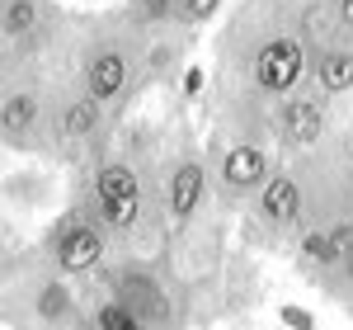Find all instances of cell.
Instances as JSON below:
<instances>
[{
    "label": "cell",
    "mask_w": 353,
    "mask_h": 330,
    "mask_svg": "<svg viewBox=\"0 0 353 330\" xmlns=\"http://www.w3.org/2000/svg\"><path fill=\"white\" fill-rule=\"evenodd\" d=\"M170 14V0H141V19H161Z\"/></svg>",
    "instance_id": "19"
},
{
    "label": "cell",
    "mask_w": 353,
    "mask_h": 330,
    "mask_svg": "<svg viewBox=\"0 0 353 330\" xmlns=\"http://www.w3.org/2000/svg\"><path fill=\"white\" fill-rule=\"evenodd\" d=\"M217 5H221V0H179V14H184L189 24H203V19H208Z\"/></svg>",
    "instance_id": "17"
},
{
    "label": "cell",
    "mask_w": 353,
    "mask_h": 330,
    "mask_svg": "<svg viewBox=\"0 0 353 330\" xmlns=\"http://www.w3.org/2000/svg\"><path fill=\"white\" fill-rule=\"evenodd\" d=\"M203 193H208L203 165H198V161H179V170L170 175V193H165V208H170V217H174V222L193 217V208L203 203Z\"/></svg>",
    "instance_id": "9"
},
{
    "label": "cell",
    "mask_w": 353,
    "mask_h": 330,
    "mask_svg": "<svg viewBox=\"0 0 353 330\" xmlns=\"http://www.w3.org/2000/svg\"><path fill=\"white\" fill-rule=\"evenodd\" d=\"M301 260H306V264H321V269H334V264H339V236H334V226L306 231V236H301Z\"/></svg>",
    "instance_id": "13"
},
{
    "label": "cell",
    "mask_w": 353,
    "mask_h": 330,
    "mask_svg": "<svg viewBox=\"0 0 353 330\" xmlns=\"http://www.w3.org/2000/svg\"><path fill=\"white\" fill-rule=\"evenodd\" d=\"M0 123H5V137H24L28 128L38 123V99L28 95V90H19V95H10L5 99V113H0Z\"/></svg>",
    "instance_id": "12"
},
{
    "label": "cell",
    "mask_w": 353,
    "mask_h": 330,
    "mask_svg": "<svg viewBox=\"0 0 353 330\" xmlns=\"http://www.w3.org/2000/svg\"><path fill=\"white\" fill-rule=\"evenodd\" d=\"M301 184L292 179V175H269V184L259 189V217L273 222V226H292V222L301 217Z\"/></svg>",
    "instance_id": "8"
},
{
    "label": "cell",
    "mask_w": 353,
    "mask_h": 330,
    "mask_svg": "<svg viewBox=\"0 0 353 330\" xmlns=\"http://www.w3.org/2000/svg\"><path fill=\"white\" fill-rule=\"evenodd\" d=\"M113 288H118V298L132 307L146 326H165V321H170V302H165V293L156 288L151 274H141V269H118Z\"/></svg>",
    "instance_id": "6"
},
{
    "label": "cell",
    "mask_w": 353,
    "mask_h": 330,
    "mask_svg": "<svg viewBox=\"0 0 353 330\" xmlns=\"http://www.w3.org/2000/svg\"><path fill=\"white\" fill-rule=\"evenodd\" d=\"M94 321H99L104 330H141V326H146V321H141V316H137V311H132L128 302H123V298H113V302H104Z\"/></svg>",
    "instance_id": "16"
},
{
    "label": "cell",
    "mask_w": 353,
    "mask_h": 330,
    "mask_svg": "<svg viewBox=\"0 0 353 330\" xmlns=\"http://www.w3.org/2000/svg\"><path fill=\"white\" fill-rule=\"evenodd\" d=\"M316 85L325 95H349L353 90V48H330L316 61Z\"/></svg>",
    "instance_id": "10"
},
{
    "label": "cell",
    "mask_w": 353,
    "mask_h": 330,
    "mask_svg": "<svg viewBox=\"0 0 353 330\" xmlns=\"http://www.w3.org/2000/svg\"><path fill=\"white\" fill-rule=\"evenodd\" d=\"M99 260H104V231L94 222H76L57 236V269L81 274V269H94Z\"/></svg>",
    "instance_id": "7"
},
{
    "label": "cell",
    "mask_w": 353,
    "mask_h": 330,
    "mask_svg": "<svg viewBox=\"0 0 353 330\" xmlns=\"http://www.w3.org/2000/svg\"><path fill=\"white\" fill-rule=\"evenodd\" d=\"M99 118H104V104H99L94 95L71 99V104L61 109V137H71V142L94 137V133H99Z\"/></svg>",
    "instance_id": "11"
},
{
    "label": "cell",
    "mask_w": 353,
    "mask_h": 330,
    "mask_svg": "<svg viewBox=\"0 0 353 330\" xmlns=\"http://www.w3.org/2000/svg\"><path fill=\"white\" fill-rule=\"evenodd\" d=\"M38 24V0H5V38H24Z\"/></svg>",
    "instance_id": "15"
},
{
    "label": "cell",
    "mask_w": 353,
    "mask_h": 330,
    "mask_svg": "<svg viewBox=\"0 0 353 330\" xmlns=\"http://www.w3.org/2000/svg\"><path fill=\"white\" fill-rule=\"evenodd\" d=\"M325 104L311 99V95H288L283 109H278V137L292 142V146H316L325 137Z\"/></svg>",
    "instance_id": "4"
},
{
    "label": "cell",
    "mask_w": 353,
    "mask_h": 330,
    "mask_svg": "<svg viewBox=\"0 0 353 330\" xmlns=\"http://www.w3.org/2000/svg\"><path fill=\"white\" fill-rule=\"evenodd\" d=\"M71 307H76V298H71V288H66V283H43V288H38V298H33L38 321H48V326L66 321V316H71Z\"/></svg>",
    "instance_id": "14"
},
{
    "label": "cell",
    "mask_w": 353,
    "mask_h": 330,
    "mask_svg": "<svg viewBox=\"0 0 353 330\" xmlns=\"http://www.w3.org/2000/svg\"><path fill=\"white\" fill-rule=\"evenodd\" d=\"M334 19H339L344 33H353V0H339V5H334Z\"/></svg>",
    "instance_id": "18"
},
{
    "label": "cell",
    "mask_w": 353,
    "mask_h": 330,
    "mask_svg": "<svg viewBox=\"0 0 353 330\" xmlns=\"http://www.w3.org/2000/svg\"><path fill=\"white\" fill-rule=\"evenodd\" d=\"M128 76H132L128 52L113 48V43H99V48L90 52V61H85V95H94L99 104H113V99L128 90Z\"/></svg>",
    "instance_id": "3"
},
{
    "label": "cell",
    "mask_w": 353,
    "mask_h": 330,
    "mask_svg": "<svg viewBox=\"0 0 353 330\" xmlns=\"http://www.w3.org/2000/svg\"><path fill=\"white\" fill-rule=\"evenodd\" d=\"M273 175V161L264 146H254V142H245V146H231L226 156H221V184L236 193H250V189H264Z\"/></svg>",
    "instance_id": "5"
},
{
    "label": "cell",
    "mask_w": 353,
    "mask_h": 330,
    "mask_svg": "<svg viewBox=\"0 0 353 330\" xmlns=\"http://www.w3.org/2000/svg\"><path fill=\"white\" fill-rule=\"evenodd\" d=\"M301 71H306V48H301L297 33H273L254 52V85L273 99H288L297 90Z\"/></svg>",
    "instance_id": "1"
},
{
    "label": "cell",
    "mask_w": 353,
    "mask_h": 330,
    "mask_svg": "<svg viewBox=\"0 0 353 330\" xmlns=\"http://www.w3.org/2000/svg\"><path fill=\"white\" fill-rule=\"evenodd\" d=\"M94 198H99V217L113 231H132L141 222V179L132 175V165H104L94 179Z\"/></svg>",
    "instance_id": "2"
}]
</instances>
